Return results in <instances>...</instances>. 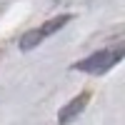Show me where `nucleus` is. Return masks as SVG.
Returning <instances> with one entry per match:
<instances>
[{"instance_id":"nucleus-1","label":"nucleus","mask_w":125,"mask_h":125,"mask_svg":"<svg viewBox=\"0 0 125 125\" xmlns=\"http://www.w3.org/2000/svg\"><path fill=\"white\" fill-rule=\"evenodd\" d=\"M123 58H125V48H105V50H98V53L78 60L73 68L80 70V73H90V75H105Z\"/></svg>"},{"instance_id":"nucleus-2","label":"nucleus","mask_w":125,"mask_h":125,"mask_svg":"<svg viewBox=\"0 0 125 125\" xmlns=\"http://www.w3.org/2000/svg\"><path fill=\"white\" fill-rule=\"evenodd\" d=\"M70 18L73 15H55V18H50V20H45L43 25H38V28H33V30H28V33L20 38V43H18V48L23 50V53H28V50H33V48H38L40 43H43L45 38H50V35H55L60 28H65L68 23H70Z\"/></svg>"},{"instance_id":"nucleus-3","label":"nucleus","mask_w":125,"mask_h":125,"mask_svg":"<svg viewBox=\"0 0 125 125\" xmlns=\"http://www.w3.org/2000/svg\"><path fill=\"white\" fill-rule=\"evenodd\" d=\"M88 103H90V93H88V90L80 93V95H75L68 105H62V108L58 110V123H60V125H70L73 120H78V118L83 115V110L88 108Z\"/></svg>"}]
</instances>
